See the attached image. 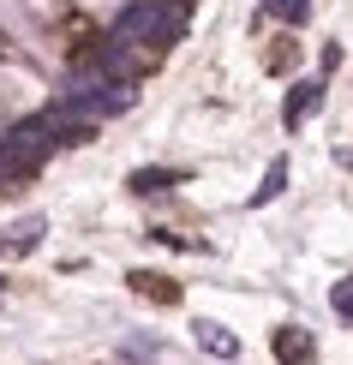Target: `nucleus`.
<instances>
[{"label":"nucleus","instance_id":"obj_2","mask_svg":"<svg viewBox=\"0 0 353 365\" xmlns=\"http://www.w3.org/2000/svg\"><path fill=\"white\" fill-rule=\"evenodd\" d=\"M54 132L42 126V114H30V120H19V126H6L0 132V174L6 180H24V174H36L42 162L54 156Z\"/></svg>","mask_w":353,"mask_h":365},{"label":"nucleus","instance_id":"obj_3","mask_svg":"<svg viewBox=\"0 0 353 365\" xmlns=\"http://www.w3.org/2000/svg\"><path fill=\"white\" fill-rule=\"evenodd\" d=\"M54 102H66L78 120H90V126H102V120H114V114H126L132 102H138V90L132 84H102V78H78L72 72L66 90H60Z\"/></svg>","mask_w":353,"mask_h":365},{"label":"nucleus","instance_id":"obj_11","mask_svg":"<svg viewBox=\"0 0 353 365\" xmlns=\"http://www.w3.org/2000/svg\"><path fill=\"white\" fill-rule=\"evenodd\" d=\"M264 19H282V24H305V19H312V0H264Z\"/></svg>","mask_w":353,"mask_h":365},{"label":"nucleus","instance_id":"obj_13","mask_svg":"<svg viewBox=\"0 0 353 365\" xmlns=\"http://www.w3.org/2000/svg\"><path fill=\"white\" fill-rule=\"evenodd\" d=\"M126 359H132V365H156L162 347H156V341H126Z\"/></svg>","mask_w":353,"mask_h":365},{"label":"nucleus","instance_id":"obj_10","mask_svg":"<svg viewBox=\"0 0 353 365\" xmlns=\"http://www.w3.org/2000/svg\"><path fill=\"white\" fill-rule=\"evenodd\" d=\"M132 294H150V299H162V306H174V299H180V287L174 282H168V276H150V269H132Z\"/></svg>","mask_w":353,"mask_h":365},{"label":"nucleus","instance_id":"obj_5","mask_svg":"<svg viewBox=\"0 0 353 365\" xmlns=\"http://www.w3.org/2000/svg\"><path fill=\"white\" fill-rule=\"evenodd\" d=\"M270 347H275L282 365H317V341H312V329H300V324H282L270 336Z\"/></svg>","mask_w":353,"mask_h":365},{"label":"nucleus","instance_id":"obj_7","mask_svg":"<svg viewBox=\"0 0 353 365\" xmlns=\"http://www.w3.org/2000/svg\"><path fill=\"white\" fill-rule=\"evenodd\" d=\"M198 347L204 354H216V359H240V336H227V324H216V317H198Z\"/></svg>","mask_w":353,"mask_h":365},{"label":"nucleus","instance_id":"obj_6","mask_svg":"<svg viewBox=\"0 0 353 365\" xmlns=\"http://www.w3.org/2000/svg\"><path fill=\"white\" fill-rule=\"evenodd\" d=\"M42 234H48V222L42 216H19L12 227H0V257H30L42 246Z\"/></svg>","mask_w":353,"mask_h":365},{"label":"nucleus","instance_id":"obj_9","mask_svg":"<svg viewBox=\"0 0 353 365\" xmlns=\"http://www.w3.org/2000/svg\"><path fill=\"white\" fill-rule=\"evenodd\" d=\"M282 192H287V156H275L270 168H264V186H257L252 197H245V204H252V210H264V204H275Z\"/></svg>","mask_w":353,"mask_h":365},{"label":"nucleus","instance_id":"obj_14","mask_svg":"<svg viewBox=\"0 0 353 365\" xmlns=\"http://www.w3.org/2000/svg\"><path fill=\"white\" fill-rule=\"evenodd\" d=\"M0 287H6V282H0Z\"/></svg>","mask_w":353,"mask_h":365},{"label":"nucleus","instance_id":"obj_1","mask_svg":"<svg viewBox=\"0 0 353 365\" xmlns=\"http://www.w3.org/2000/svg\"><path fill=\"white\" fill-rule=\"evenodd\" d=\"M186 36V12L168 6V0H126V6L114 12V42H156V48H168V42Z\"/></svg>","mask_w":353,"mask_h":365},{"label":"nucleus","instance_id":"obj_8","mask_svg":"<svg viewBox=\"0 0 353 365\" xmlns=\"http://www.w3.org/2000/svg\"><path fill=\"white\" fill-rule=\"evenodd\" d=\"M180 180H186L180 168H132V174H126V186H132L138 197H150V192H168V186H180Z\"/></svg>","mask_w":353,"mask_h":365},{"label":"nucleus","instance_id":"obj_12","mask_svg":"<svg viewBox=\"0 0 353 365\" xmlns=\"http://www.w3.org/2000/svg\"><path fill=\"white\" fill-rule=\"evenodd\" d=\"M329 306H335V317H347V324H353V276H342V282L329 287Z\"/></svg>","mask_w":353,"mask_h":365},{"label":"nucleus","instance_id":"obj_4","mask_svg":"<svg viewBox=\"0 0 353 365\" xmlns=\"http://www.w3.org/2000/svg\"><path fill=\"white\" fill-rule=\"evenodd\" d=\"M317 108H324V78H300L294 90H287V102H282V126L294 132V126H305Z\"/></svg>","mask_w":353,"mask_h":365}]
</instances>
